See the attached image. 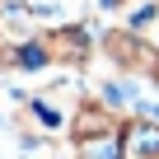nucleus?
<instances>
[{
    "mask_svg": "<svg viewBox=\"0 0 159 159\" xmlns=\"http://www.w3.org/2000/svg\"><path fill=\"white\" fill-rule=\"evenodd\" d=\"M103 47H108V56H112L122 70H136V75L159 80V47H154L140 28H112Z\"/></svg>",
    "mask_w": 159,
    "mask_h": 159,
    "instance_id": "f257e3e1",
    "label": "nucleus"
},
{
    "mask_svg": "<svg viewBox=\"0 0 159 159\" xmlns=\"http://www.w3.org/2000/svg\"><path fill=\"white\" fill-rule=\"evenodd\" d=\"M70 136L80 140V145H89V140H108V136H122V117H117V108H108V103H75V112H70Z\"/></svg>",
    "mask_w": 159,
    "mask_h": 159,
    "instance_id": "f03ea898",
    "label": "nucleus"
},
{
    "mask_svg": "<svg viewBox=\"0 0 159 159\" xmlns=\"http://www.w3.org/2000/svg\"><path fill=\"white\" fill-rule=\"evenodd\" d=\"M42 42L52 52V66H84L89 52H94V38H89L84 24H61V28L42 33Z\"/></svg>",
    "mask_w": 159,
    "mask_h": 159,
    "instance_id": "7ed1b4c3",
    "label": "nucleus"
},
{
    "mask_svg": "<svg viewBox=\"0 0 159 159\" xmlns=\"http://www.w3.org/2000/svg\"><path fill=\"white\" fill-rule=\"evenodd\" d=\"M122 159H159V122L131 117L122 126Z\"/></svg>",
    "mask_w": 159,
    "mask_h": 159,
    "instance_id": "20e7f679",
    "label": "nucleus"
},
{
    "mask_svg": "<svg viewBox=\"0 0 159 159\" xmlns=\"http://www.w3.org/2000/svg\"><path fill=\"white\" fill-rule=\"evenodd\" d=\"M136 84H131V80H108V84H103V103L108 108H126V103H136Z\"/></svg>",
    "mask_w": 159,
    "mask_h": 159,
    "instance_id": "39448f33",
    "label": "nucleus"
}]
</instances>
